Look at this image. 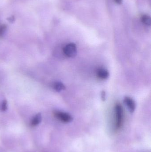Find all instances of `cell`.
I'll use <instances>...</instances> for the list:
<instances>
[{"instance_id": "9c48e42d", "label": "cell", "mask_w": 151, "mask_h": 152, "mask_svg": "<svg viewBox=\"0 0 151 152\" xmlns=\"http://www.w3.org/2000/svg\"><path fill=\"white\" fill-rule=\"evenodd\" d=\"M8 108V102L6 100L2 101L0 105V110L2 112L5 111Z\"/></svg>"}, {"instance_id": "52a82bcc", "label": "cell", "mask_w": 151, "mask_h": 152, "mask_svg": "<svg viewBox=\"0 0 151 152\" xmlns=\"http://www.w3.org/2000/svg\"><path fill=\"white\" fill-rule=\"evenodd\" d=\"M53 87L54 89L57 92H60L65 89V86L61 82H56L53 84Z\"/></svg>"}, {"instance_id": "5b68a950", "label": "cell", "mask_w": 151, "mask_h": 152, "mask_svg": "<svg viewBox=\"0 0 151 152\" xmlns=\"http://www.w3.org/2000/svg\"><path fill=\"white\" fill-rule=\"evenodd\" d=\"M97 75L99 78L105 80L108 78L109 76V73L108 71L105 69L101 68L98 70Z\"/></svg>"}, {"instance_id": "7a4b0ae2", "label": "cell", "mask_w": 151, "mask_h": 152, "mask_svg": "<svg viewBox=\"0 0 151 152\" xmlns=\"http://www.w3.org/2000/svg\"><path fill=\"white\" fill-rule=\"evenodd\" d=\"M64 53L69 57H74L77 54V47L73 43H70L65 46L63 49Z\"/></svg>"}, {"instance_id": "3957f363", "label": "cell", "mask_w": 151, "mask_h": 152, "mask_svg": "<svg viewBox=\"0 0 151 152\" xmlns=\"http://www.w3.org/2000/svg\"><path fill=\"white\" fill-rule=\"evenodd\" d=\"M54 115L56 118L64 123H69L71 122L73 119L72 117L69 113L63 112L58 111L54 112Z\"/></svg>"}, {"instance_id": "6da1fadb", "label": "cell", "mask_w": 151, "mask_h": 152, "mask_svg": "<svg viewBox=\"0 0 151 152\" xmlns=\"http://www.w3.org/2000/svg\"><path fill=\"white\" fill-rule=\"evenodd\" d=\"M115 128L116 130H118L121 129L122 125L123 119V112L120 104H116L115 107Z\"/></svg>"}, {"instance_id": "8fae6325", "label": "cell", "mask_w": 151, "mask_h": 152, "mask_svg": "<svg viewBox=\"0 0 151 152\" xmlns=\"http://www.w3.org/2000/svg\"><path fill=\"white\" fill-rule=\"evenodd\" d=\"M114 1L117 4H121L122 3V0H114Z\"/></svg>"}, {"instance_id": "ba28073f", "label": "cell", "mask_w": 151, "mask_h": 152, "mask_svg": "<svg viewBox=\"0 0 151 152\" xmlns=\"http://www.w3.org/2000/svg\"><path fill=\"white\" fill-rule=\"evenodd\" d=\"M142 21L144 24L147 26L151 25V20L150 17L147 15H144L142 17Z\"/></svg>"}, {"instance_id": "8992f818", "label": "cell", "mask_w": 151, "mask_h": 152, "mask_svg": "<svg viewBox=\"0 0 151 152\" xmlns=\"http://www.w3.org/2000/svg\"><path fill=\"white\" fill-rule=\"evenodd\" d=\"M42 120V116L41 113H38L33 117L31 121V125L32 126H36L41 123Z\"/></svg>"}, {"instance_id": "277c9868", "label": "cell", "mask_w": 151, "mask_h": 152, "mask_svg": "<svg viewBox=\"0 0 151 152\" xmlns=\"http://www.w3.org/2000/svg\"><path fill=\"white\" fill-rule=\"evenodd\" d=\"M125 103L131 112H133L136 109V106L135 102L129 97H125L124 99Z\"/></svg>"}, {"instance_id": "30bf717a", "label": "cell", "mask_w": 151, "mask_h": 152, "mask_svg": "<svg viewBox=\"0 0 151 152\" xmlns=\"http://www.w3.org/2000/svg\"><path fill=\"white\" fill-rule=\"evenodd\" d=\"M101 97L102 101H105V99H106V93L104 91L102 92Z\"/></svg>"}]
</instances>
